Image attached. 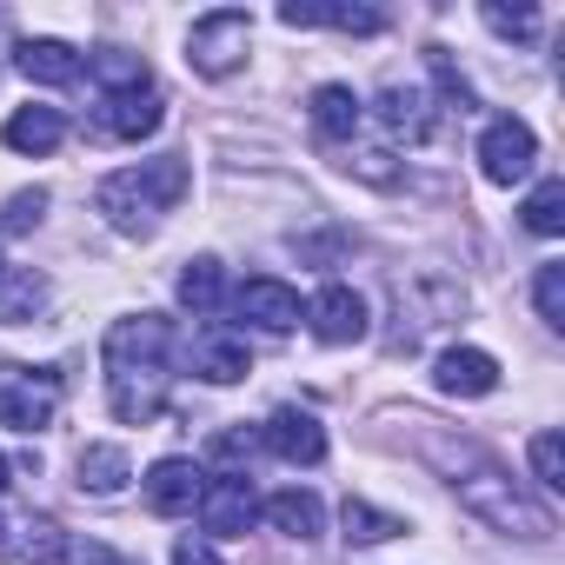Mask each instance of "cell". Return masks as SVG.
<instances>
[{
    "label": "cell",
    "instance_id": "6da1fadb",
    "mask_svg": "<svg viewBox=\"0 0 565 565\" xmlns=\"http://www.w3.org/2000/svg\"><path fill=\"white\" fill-rule=\"evenodd\" d=\"M193 173L180 153H160V160H140V167H120L100 180V213L120 226V233H153L160 213H173L186 200Z\"/></svg>",
    "mask_w": 565,
    "mask_h": 565
},
{
    "label": "cell",
    "instance_id": "7a4b0ae2",
    "mask_svg": "<svg viewBox=\"0 0 565 565\" xmlns=\"http://www.w3.org/2000/svg\"><path fill=\"white\" fill-rule=\"evenodd\" d=\"M459 505L472 512V519H486L492 532H519V539H552V512L532 499V492H519L505 472H492V466H479L466 486H459Z\"/></svg>",
    "mask_w": 565,
    "mask_h": 565
},
{
    "label": "cell",
    "instance_id": "3957f363",
    "mask_svg": "<svg viewBox=\"0 0 565 565\" xmlns=\"http://www.w3.org/2000/svg\"><path fill=\"white\" fill-rule=\"evenodd\" d=\"M246 41H253V14H239V8L200 14L193 34H186V67H193L200 81H226V74L246 61Z\"/></svg>",
    "mask_w": 565,
    "mask_h": 565
},
{
    "label": "cell",
    "instance_id": "277c9868",
    "mask_svg": "<svg viewBox=\"0 0 565 565\" xmlns=\"http://www.w3.org/2000/svg\"><path fill=\"white\" fill-rule=\"evenodd\" d=\"M532 160H539V134H532L519 114L486 120V134H479V173H486L492 186H519V180L532 173Z\"/></svg>",
    "mask_w": 565,
    "mask_h": 565
},
{
    "label": "cell",
    "instance_id": "5b68a950",
    "mask_svg": "<svg viewBox=\"0 0 565 565\" xmlns=\"http://www.w3.org/2000/svg\"><path fill=\"white\" fill-rule=\"evenodd\" d=\"M253 519H259V492H253L246 472H220V479L200 486V525L213 539H246Z\"/></svg>",
    "mask_w": 565,
    "mask_h": 565
},
{
    "label": "cell",
    "instance_id": "8992f818",
    "mask_svg": "<svg viewBox=\"0 0 565 565\" xmlns=\"http://www.w3.org/2000/svg\"><path fill=\"white\" fill-rule=\"evenodd\" d=\"M160 120H167V114H160V87H153V81L120 87V94H100V107H94V127H100L107 140H147Z\"/></svg>",
    "mask_w": 565,
    "mask_h": 565
},
{
    "label": "cell",
    "instance_id": "52a82bcc",
    "mask_svg": "<svg viewBox=\"0 0 565 565\" xmlns=\"http://www.w3.org/2000/svg\"><path fill=\"white\" fill-rule=\"evenodd\" d=\"M233 307H239V320H253V327H266V333H294V327L307 320L300 294L287 287V279H273V273H253L246 287L233 294Z\"/></svg>",
    "mask_w": 565,
    "mask_h": 565
},
{
    "label": "cell",
    "instance_id": "ba28073f",
    "mask_svg": "<svg viewBox=\"0 0 565 565\" xmlns=\"http://www.w3.org/2000/svg\"><path fill=\"white\" fill-rule=\"evenodd\" d=\"M259 446H266L273 459H287V466H320V459H327V426H320L313 413H300V406H279V413L259 426Z\"/></svg>",
    "mask_w": 565,
    "mask_h": 565
},
{
    "label": "cell",
    "instance_id": "9c48e42d",
    "mask_svg": "<svg viewBox=\"0 0 565 565\" xmlns=\"http://www.w3.org/2000/svg\"><path fill=\"white\" fill-rule=\"evenodd\" d=\"M167 366H107V399H114V419L127 426H147L160 406H167Z\"/></svg>",
    "mask_w": 565,
    "mask_h": 565
},
{
    "label": "cell",
    "instance_id": "30bf717a",
    "mask_svg": "<svg viewBox=\"0 0 565 565\" xmlns=\"http://www.w3.org/2000/svg\"><path fill=\"white\" fill-rule=\"evenodd\" d=\"M21 380H0V426H14V433H41L47 419H54V393H61V380L54 373H28V366H14Z\"/></svg>",
    "mask_w": 565,
    "mask_h": 565
},
{
    "label": "cell",
    "instance_id": "8fae6325",
    "mask_svg": "<svg viewBox=\"0 0 565 565\" xmlns=\"http://www.w3.org/2000/svg\"><path fill=\"white\" fill-rule=\"evenodd\" d=\"M433 386L452 399H486V393H499V360L486 347H446L433 360Z\"/></svg>",
    "mask_w": 565,
    "mask_h": 565
},
{
    "label": "cell",
    "instance_id": "7c38bea8",
    "mask_svg": "<svg viewBox=\"0 0 565 565\" xmlns=\"http://www.w3.org/2000/svg\"><path fill=\"white\" fill-rule=\"evenodd\" d=\"M307 327L327 347H353V340H366V300L353 287H320L313 307H307Z\"/></svg>",
    "mask_w": 565,
    "mask_h": 565
},
{
    "label": "cell",
    "instance_id": "4fadbf2b",
    "mask_svg": "<svg viewBox=\"0 0 565 565\" xmlns=\"http://www.w3.org/2000/svg\"><path fill=\"white\" fill-rule=\"evenodd\" d=\"M173 353V327L160 313H140V320H120L107 333V366H167Z\"/></svg>",
    "mask_w": 565,
    "mask_h": 565
},
{
    "label": "cell",
    "instance_id": "5bb4252c",
    "mask_svg": "<svg viewBox=\"0 0 565 565\" xmlns=\"http://www.w3.org/2000/svg\"><path fill=\"white\" fill-rule=\"evenodd\" d=\"M200 466L193 459H160L147 479H140V492H147V505L160 512V519H180V512H193L200 505Z\"/></svg>",
    "mask_w": 565,
    "mask_h": 565
},
{
    "label": "cell",
    "instance_id": "9a60e30c",
    "mask_svg": "<svg viewBox=\"0 0 565 565\" xmlns=\"http://www.w3.org/2000/svg\"><path fill=\"white\" fill-rule=\"evenodd\" d=\"M193 373L213 380V386H233V380L253 373V347H246L239 333H226V327H206V333L193 340Z\"/></svg>",
    "mask_w": 565,
    "mask_h": 565
},
{
    "label": "cell",
    "instance_id": "2e32d148",
    "mask_svg": "<svg viewBox=\"0 0 565 565\" xmlns=\"http://www.w3.org/2000/svg\"><path fill=\"white\" fill-rule=\"evenodd\" d=\"M279 21L287 28H340V34H380L386 28L380 8H347V0H287Z\"/></svg>",
    "mask_w": 565,
    "mask_h": 565
},
{
    "label": "cell",
    "instance_id": "e0dca14e",
    "mask_svg": "<svg viewBox=\"0 0 565 565\" xmlns=\"http://www.w3.org/2000/svg\"><path fill=\"white\" fill-rule=\"evenodd\" d=\"M14 67H21L34 87H74V81H81V54H74L67 41H47V34H41V41H21V47H14Z\"/></svg>",
    "mask_w": 565,
    "mask_h": 565
},
{
    "label": "cell",
    "instance_id": "ac0fdd59",
    "mask_svg": "<svg viewBox=\"0 0 565 565\" xmlns=\"http://www.w3.org/2000/svg\"><path fill=\"white\" fill-rule=\"evenodd\" d=\"M380 127H386L393 140H413V147H419V140H433V100H426L419 87H399V81H393V87L380 94Z\"/></svg>",
    "mask_w": 565,
    "mask_h": 565
},
{
    "label": "cell",
    "instance_id": "d6986e66",
    "mask_svg": "<svg viewBox=\"0 0 565 565\" xmlns=\"http://www.w3.org/2000/svg\"><path fill=\"white\" fill-rule=\"evenodd\" d=\"M0 140H8L14 153H54L67 140V114L61 107H21L8 127H0Z\"/></svg>",
    "mask_w": 565,
    "mask_h": 565
},
{
    "label": "cell",
    "instance_id": "ffe728a7",
    "mask_svg": "<svg viewBox=\"0 0 565 565\" xmlns=\"http://www.w3.org/2000/svg\"><path fill=\"white\" fill-rule=\"evenodd\" d=\"M74 472H81V492H94V499H114V492H127V479H134V459H127L120 446H81Z\"/></svg>",
    "mask_w": 565,
    "mask_h": 565
},
{
    "label": "cell",
    "instance_id": "44dd1931",
    "mask_svg": "<svg viewBox=\"0 0 565 565\" xmlns=\"http://www.w3.org/2000/svg\"><path fill=\"white\" fill-rule=\"evenodd\" d=\"M259 519H266L273 532H287V539H313V532L327 525L320 499H313V492H300V486H294V492H273V499L259 505Z\"/></svg>",
    "mask_w": 565,
    "mask_h": 565
},
{
    "label": "cell",
    "instance_id": "7402d4cb",
    "mask_svg": "<svg viewBox=\"0 0 565 565\" xmlns=\"http://www.w3.org/2000/svg\"><path fill=\"white\" fill-rule=\"evenodd\" d=\"M360 120H366V107H360V94L353 87H313V127H320V140H353L360 134Z\"/></svg>",
    "mask_w": 565,
    "mask_h": 565
},
{
    "label": "cell",
    "instance_id": "603a6c76",
    "mask_svg": "<svg viewBox=\"0 0 565 565\" xmlns=\"http://www.w3.org/2000/svg\"><path fill=\"white\" fill-rule=\"evenodd\" d=\"M180 307L186 313H200V320H213L220 307H226V273H220V259H186V273H180Z\"/></svg>",
    "mask_w": 565,
    "mask_h": 565
},
{
    "label": "cell",
    "instance_id": "cb8c5ba5",
    "mask_svg": "<svg viewBox=\"0 0 565 565\" xmlns=\"http://www.w3.org/2000/svg\"><path fill=\"white\" fill-rule=\"evenodd\" d=\"M47 307V279L21 273V279H0V327H28Z\"/></svg>",
    "mask_w": 565,
    "mask_h": 565
},
{
    "label": "cell",
    "instance_id": "d4e9b609",
    "mask_svg": "<svg viewBox=\"0 0 565 565\" xmlns=\"http://www.w3.org/2000/svg\"><path fill=\"white\" fill-rule=\"evenodd\" d=\"M525 226L539 233V239H552V233H565V180H539L532 193H525Z\"/></svg>",
    "mask_w": 565,
    "mask_h": 565
},
{
    "label": "cell",
    "instance_id": "484cf974",
    "mask_svg": "<svg viewBox=\"0 0 565 565\" xmlns=\"http://www.w3.org/2000/svg\"><path fill=\"white\" fill-rule=\"evenodd\" d=\"M340 525H347L353 545H380V539H399V532H406L393 512H380V505H366V499H347V505H340Z\"/></svg>",
    "mask_w": 565,
    "mask_h": 565
},
{
    "label": "cell",
    "instance_id": "4316f807",
    "mask_svg": "<svg viewBox=\"0 0 565 565\" xmlns=\"http://www.w3.org/2000/svg\"><path fill=\"white\" fill-rule=\"evenodd\" d=\"M94 74H100V87H107V94L153 81V74H147V61H140V54H127V47H100V54H94Z\"/></svg>",
    "mask_w": 565,
    "mask_h": 565
},
{
    "label": "cell",
    "instance_id": "83f0119b",
    "mask_svg": "<svg viewBox=\"0 0 565 565\" xmlns=\"http://www.w3.org/2000/svg\"><path fill=\"white\" fill-rule=\"evenodd\" d=\"M532 300H539V320H545V327H565V266H558V259H545V266H539Z\"/></svg>",
    "mask_w": 565,
    "mask_h": 565
},
{
    "label": "cell",
    "instance_id": "f1b7e54d",
    "mask_svg": "<svg viewBox=\"0 0 565 565\" xmlns=\"http://www.w3.org/2000/svg\"><path fill=\"white\" fill-rule=\"evenodd\" d=\"M532 472H539L545 492H565V439L558 433H539L532 439Z\"/></svg>",
    "mask_w": 565,
    "mask_h": 565
},
{
    "label": "cell",
    "instance_id": "f546056e",
    "mask_svg": "<svg viewBox=\"0 0 565 565\" xmlns=\"http://www.w3.org/2000/svg\"><path fill=\"white\" fill-rule=\"evenodd\" d=\"M47 558H67V539H61L54 519H34L28 539H21V565H47Z\"/></svg>",
    "mask_w": 565,
    "mask_h": 565
},
{
    "label": "cell",
    "instance_id": "4dcf8cb0",
    "mask_svg": "<svg viewBox=\"0 0 565 565\" xmlns=\"http://www.w3.org/2000/svg\"><path fill=\"white\" fill-rule=\"evenodd\" d=\"M486 28L505 34V41H532L539 34V14L532 8H486Z\"/></svg>",
    "mask_w": 565,
    "mask_h": 565
},
{
    "label": "cell",
    "instance_id": "1f68e13d",
    "mask_svg": "<svg viewBox=\"0 0 565 565\" xmlns=\"http://www.w3.org/2000/svg\"><path fill=\"white\" fill-rule=\"evenodd\" d=\"M67 565H140V558H127V552H114L100 539H67Z\"/></svg>",
    "mask_w": 565,
    "mask_h": 565
},
{
    "label": "cell",
    "instance_id": "d6a6232c",
    "mask_svg": "<svg viewBox=\"0 0 565 565\" xmlns=\"http://www.w3.org/2000/svg\"><path fill=\"white\" fill-rule=\"evenodd\" d=\"M41 206H47L41 186H34V193H14V200H8V220H0V233H28V226L41 220Z\"/></svg>",
    "mask_w": 565,
    "mask_h": 565
},
{
    "label": "cell",
    "instance_id": "836d02e7",
    "mask_svg": "<svg viewBox=\"0 0 565 565\" xmlns=\"http://www.w3.org/2000/svg\"><path fill=\"white\" fill-rule=\"evenodd\" d=\"M253 452H266V446H259V426H246V433H220V439H213V459H226V466H239V459H253Z\"/></svg>",
    "mask_w": 565,
    "mask_h": 565
},
{
    "label": "cell",
    "instance_id": "e575fe53",
    "mask_svg": "<svg viewBox=\"0 0 565 565\" xmlns=\"http://www.w3.org/2000/svg\"><path fill=\"white\" fill-rule=\"evenodd\" d=\"M173 565H220V552H213L206 539H180V545H173Z\"/></svg>",
    "mask_w": 565,
    "mask_h": 565
},
{
    "label": "cell",
    "instance_id": "d590c367",
    "mask_svg": "<svg viewBox=\"0 0 565 565\" xmlns=\"http://www.w3.org/2000/svg\"><path fill=\"white\" fill-rule=\"evenodd\" d=\"M0 492H8V459H0Z\"/></svg>",
    "mask_w": 565,
    "mask_h": 565
},
{
    "label": "cell",
    "instance_id": "8d00e7d4",
    "mask_svg": "<svg viewBox=\"0 0 565 565\" xmlns=\"http://www.w3.org/2000/svg\"><path fill=\"white\" fill-rule=\"evenodd\" d=\"M0 552H8V525H0Z\"/></svg>",
    "mask_w": 565,
    "mask_h": 565
},
{
    "label": "cell",
    "instance_id": "74e56055",
    "mask_svg": "<svg viewBox=\"0 0 565 565\" xmlns=\"http://www.w3.org/2000/svg\"><path fill=\"white\" fill-rule=\"evenodd\" d=\"M0 279H8V266H0Z\"/></svg>",
    "mask_w": 565,
    "mask_h": 565
}]
</instances>
